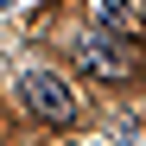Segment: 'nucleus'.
Instances as JSON below:
<instances>
[{
    "mask_svg": "<svg viewBox=\"0 0 146 146\" xmlns=\"http://www.w3.org/2000/svg\"><path fill=\"white\" fill-rule=\"evenodd\" d=\"M19 95H26V108L38 121H51V127L76 121V95H70V83L51 76V70H26V76H19Z\"/></svg>",
    "mask_w": 146,
    "mask_h": 146,
    "instance_id": "f257e3e1",
    "label": "nucleus"
},
{
    "mask_svg": "<svg viewBox=\"0 0 146 146\" xmlns=\"http://www.w3.org/2000/svg\"><path fill=\"white\" fill-rule=\"evenodd\" d=\"M95 13H102V19H108V32H121V38L140 26V7H133V0H95Z\"/></svg>",
    "mask_w": 146,
    "mask_h": 146,
    "instance_id": "7ed1b4c3",
    "label": "nucleus"
},
{
    "mask_svg": "<svg viewBox=\"0 0 146 146\" xmlns=\"http://www.w3.org/2000/svg\"><path fill=\"white\" fill-rule=\"evenodd\" d=\"M76 64L89 70V76H108V83H121V76H133V44H121V38H102V32H89V38L76 44Z\"/></svg>",
    "mask_w": 146,
    "mask_h": 146,
    "instance_id": "f03ea898",
    "label": "nucleus"
}]
</instances>
